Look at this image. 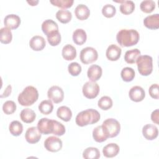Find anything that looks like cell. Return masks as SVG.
<instances>
[{"label":"cell","mask_w":159,"mask_h":159,"mask_svg":"<svg viewBox=\"0 0 159 159\" xmlns=\"http://www.w3.org/2000/svg\"><path fill=\"white\" fill-rule=\"evenodd\" d=\"M120 11L125 14L128 15L133 12L135 9V4L132 1H123L120 4Z\"/></svg>","instance_id":"cell-31"},{"label":"cell","mask_w":159,"mask_h":159,"mask_svg":"<svg viewBox=\"0 0 159 159\" xmlns=\"http://www.w3.org/2000/svg\"><path fill=\"white\" fill-rule=\"evenodd\" d=\"M99 112L94 109H88L79 112L75 118L76 124L80 127L98 122L100 119Z\"/></svg>","instance_id":"cell-2"},{"label":"cell","mask_w":159,"mask_h":159,"mask_svg":"<svg viewBox=\"0 0 159 159\" xmlns=\"http://www.w3.org/2000/svg\"><path fill=\"white\" fill-rule=\"evenodd\" d=\"M10 133L14 136H19L23 131V125L18 120L12 121L9 126Z\"/></svg>","instance_id":"cell-30"},{"label":"cell","mask_w":159,"mask_h":159,"mask_svg":"<svg viewBox=\"0 0 159 159\" xmlns=\"http://www.w3.org/2000/svg\"><path fill=\"white\" fill-rule=\"evenodd\" d=\"M98 105L99 107L101 109L106 111L112 107V100L110 97L107 96H104L99 99L98 102Z\"/></svg>","instance_id":"cell-36"},{"label":"cell","mask_w":159,"mask_h":159,"mask_svg":"<svg viewBox=\"0 0 159 159\" xmlns=\"http://www.w3.org/2000/svg\"><path fill=\"white\" fill-rule=\"evenodd\" d=\"M83 157L85 159H98L100 157V152L98 148L88 147L83 151Z\"/></svg>","instance_id":"cell-28"},{"label":"cell","mask_w":159,"mask_h":159,"mask_svg":"<svg viewBox=\"0 0 159 159\" xmlns=\"http://www.w3.org/2000/svg\"><path fill=\"white\" fill-rule=\"evenodd\" d=\"M102 126L109 138L116 137L120 130L119 122L114 118L106 119L102 122Z\"/></svg>","instance_id":"cell-5"},{"label":"cell","mask_w":159,"mask_h":159,"mask_svg":"<svg viewBox=\"0 0 159 159\" xmlns=\"http://www.w3.org/2000/svg\"><path fill=\"white\" fill-rule=\"evenodd\" d=\"M137 68L139 73L142 76H148L153 71L152 57L144 55L139 57L136 60Z\"/></svg>","instance_id":"cell-4"},{"label":"cell","mask_w":159,"mask_h":159,"mask_svg":"<svg viewBox=\"0 0 159 159\" xmlns=\"http://www.w3.org/2000/svg\"><path fill=\"white\" fill-rule=\"evenodd\" d=\"M155 2L152 0H144L140 4V9L145 13L152 12L155 9Z\"/></svg>","instance_id":"cell-35"},{"label":"cell","mask_w":159,"mask_h":159,"mask_svg":"<svg viewBox=\"0 0 159 159\" xmlns=\"http://www.w3.org/2000/svg\"><path fill=\"white\" fill-rule=\"evenodd\" d=\"M38 98L39 92L37 89L32 86H28L19 94L17 100L21 106H29L36 102Z\"/></svg>","instance_id":"cell-3"},{"label":"cell","mask_w":159,"mask_h":159,"mask_svg":"<svg viewBox=\"0 0 159 159\" xmlns=\"http://www.w3.org/2000/svg\"><path fill=\"white\" fill-rule=\"evenodd\" d=\"M47 37V40L50 45L52 46H57L61 42V35L59 31L56 32L48 36Z\"/></svg>","instance_id":"cell-42"},{"label":"cell","mask_w":159,"mask_h":159,"mask_svg":"<svg viewBox=\"0 0 159 159\" xmlns=\"http://www.w3.org/2000/svg\"><path fill=\"white\" fill-rule=\"evenodd\" d=\"M47 96L54 103H60L63 100L64 92L60 86H52L47 91Z\"/></svg>","instance_id":"cell-9"},{"label":"cell","mask_w":159,"mask_h":159,"mask_svg":"<svg viewBox=\"0 0 159 159\" xmlns=\"http://www.w3.org/2000/svg\"><path fill=\"white\" fill-rule=\"evenodd\" d=\"M121 48L115 44L110 45L106 52V55L108 60L111 61L117 60L121 55Z\"/></svg>","instance_id":"cell-16"},{"label":"cell","mask_w":159,"mask_h":159,"mask_svg":"<svg viewBox=\"0 0 159 159\" xmlns=\"http://www.w3.org/2000/svg\"><path fill=\"white\" fill-rule=\"evenodd\" d=\"M42 30L47 37L56 32H58V26L57 23L53 20L47 19L45 20L42 24Z\"/></svg>","instance_id":"cell-14"},{"label":"cell","mask_w":159,"mask_h":159,"mask_svg":"<svg viewBox=\"0 0 159 159\" xmlns=\"http://www.w3.org/2000/svg\"><path fill=\"white\" fill-rule=\"evenodd\" d=\"M27 2L30 6H36L39 3V1H27Z\"/></svg>","instance_id":"cell-46"},{"label":"cell","mask_w":159,"mask_h":159,"mask_svg":"<svg viewBox=\"0 0 159 159\" xmlns=\"http://www.w3.org/2000/svg\"><path fill=\"white\" fill-rule=\"evenodd\" d=\"M148 93L150 96L153 98L158 99L159 98V91H158V84L155 83L152 84L148 89Z\"/></svg>","instance_id":"cell-43"},{"label":"cell","mask_w":159,"mask_h":159,"mask_svg":"<svg viewBox=\"0 0 159 159\" xmlns=\"http://www.w3.org/2000/svg\"><path fill=\"white\" fill-rule=\"evenodd\" d=\"M139 56H140V51L139 49H131L126 51L124 55V60L127 63L132 64L136 62Z\"/></svg>","instance_id":"cell-27"},{"label":"cell","mask_w":159,"mask_h":159,"mask_svg":"<svg viewBox=\"0 0 159 159\" xmlns=\"http://www.w3.org/2000/svg\"><path fill=\"white\" fill-rule=\"evenodd\" d=\"M11 91H12V87H11V85H8V86L6 87V89H5V91H4V93L1 96V98H6V97L9 96V94H11Z\"/></svg>","instance_id":"cell-45"},{"label":"cell","mask_w":159,"mask_h":159,"mask_svg":"<svg viewBox=\"0 0 159 159\" xmlns=\"http://www.w3.org/2000/svg\"><path fill=\"white\" fill-rule=\"evenodd\" d=\"M98 53L96 50L91 47H87L83 48L80 54L81 61L84 64H89L97 60Z\"/></svg>","instance_id":"cell-6"},{"label":"cell","mask_w":159,"mask_h":159,"mask_svg":"<svg viewBox=\"0 0 159 159\" xmlns=\"http://www.w3.org/2000/svg\"><path fill=\"white\" fill-rule=\"evenodd\" d=\"M62 141L55 136H50L46 139L44 142L45 149L51 152H57L62 148Z\"/></svg>","instance_id":"cell-8"},{"label":"cell","mask_w":159,"mask_h":159,"mask_svg":"<svg viewBox=\"0 0 159 159\" xmlns=\"http://www.w3.org/2000/svg\"><path fill=\"white\" fill-rule=\"evenodd\" d=\"M16 110V104L13 101H7L2 105V111L6 114H12Z\"/></svg>","instance_id":"cell-38"},{"label":"cell","mask_w":159,"mask_h":159,"mask_svg":"<svg viewBox=\"0 0 159 159\" xmlns=\"http://www.w3.org/2000/svg\"><path fill=\"white\" fill-rule=\"evenodd\" d=\"M102 70L101 66L98 65H91L88 70L87 75L90 81H96L101 77Z\"/></svg>","instance_id":"cell-18"},{"label":"cell","mask_w":159,"mask_h":159,"mask_svg":"<svg viewBox=\"0 0 159 159\" xmlns=\"http://www.w3.org/2000/svg\"><path fill=\"white\" fill-rule=\"evenodd\" d=\"M53 109V105L50 100H43L39 105V111L44 114L48 115L50 114Z\"/></svg>","instance_id":"cell-33"},{"label":"cell","mask_w":159,"mask_h":159,"mask_svg":"<svg viewBox=\"0 0 159 159\" xmlns=\"http://www.w3.org/2000/svg\"><path fill=\"white\" fill-rule=\"evenodd\" d=\"M72 38L75 43L78 45H81L86 41L87 35L83 29H77L73 32Z\"/></svg>","instance_id":"cell-24"},{"label":"cell","mask_w":159,"mask_h":159,"mask_svg":"<svg viewBox=\"0 0 159 159\" xmlns=\"http://www.w3.org/2000/svg\"><path fill=\"white\" fill-rule=\"evenodd\" d=\"M129 96L132 101L134 102H140L144 99L145 93L141 86H134L130 88L129 92Z\"/></svg>","instance_id":"cell-12"},{"label":"cell","mask_w":159,"mask_h":159,"mask_svg":"<svg viewBox=\"0 0 159 159\" xmlns=\"http://www.w3.org/2000/svg\"><path fill=\"white\" fill-rule=\"evenodd\" d=\"M53 127V120L46 117L40 119L37 123V128L41 134H52Z\"/></svg>","instance_id":"cell-10"},{"label":"cell","mask_w":159,"mask_h":159,"mask_svg":"<svg viewBox=\"0 0 159 159\" xmlns=\"http://www.w3.org/2000/svg\"><path fill=\"white\" fill-rule=\"evenodd\" d=\"M12 34L10 29L4 27L0 30V41L4 44L9 43L12 41Z\"/></svg>","instance_id":"cell-32"},{"label":"cell","mask_w":159,"mask_h":159,"mask_svg":"<svg viewBox=\"0 0 159 159\" xmlns=\"http://www.w3.org/2000/svg\"><path fill=\"white\" fill-rule=\"evenodd\" d=\"M142 134L147 140H154L158 137V128L151 124H146L142 128Z\"/></svg>","instance_id":"cell-13"},{"label":"cell","mask_w":159,"mask_h":159,"mask_svg":"<svg viewBox=\"0 0 159 159\" xmlns=\"http://www.w3.org/2000/svg\"><path fill=\"white\" fill-rule=\"evenodd\" d=\"M143 24L149 29H158L159 28V14H155L147 16L143 20Z\"/></svg>","instance_id":"cell-19"},{"label":"cell","mask_w":159,"mask_h":159,"mask_svg":"<svg viewBox=\"0 0 159 159\" xmlns=\"http://www.w3.org/2000/svg\"><path fill=\"white\" fill-rule=\"evenodd\" d=\"M41 136V132L39 131L37 127H31L28 128L25 134L26 141L32 144L37 143L40 140Z\"/></svg>","instance_id":"cell-11"},{"label":"cell","mask_w":159,"mask_h":159,"mask_svg":"<svg viewBox=\"0 0 159 159\" xmlns=\"http://www.w3.org/2000/svg\"><path fill=\"white\" fill-rule=\"evenodd\" d=\"M151 119L156 124H158V109H157L151 114Z\"/></svg>","instance_id":"cell-44"},{"label":"cell","mask_w":159,"mask_h":159,"mask_svg":"<svg viewBox=\"0 0 159 159\" xmlns=\"http://www.w3.org/2000/svg\"><path fill=\"white\" fill-rule=\"evenodd\" d=\"M62 57L67 61L74 60L76 57V50L71 44H66L65 45L61 51Z\"/></svg>","instance_id":"cell-22"},{"label":"cell","mask_w":159,"mask_h":159,"mask_svg":"<svg viewBox=\"0 0 159 159\" xmlns=\"http://www.w3.org/2000/svg\"><path fill=\"white\" fill-rule=\"evenodd\" d=\"M69 73L73 76H77L81 72V66L77 62H72L68 66Z\"/></svg>","instance_id":"cell-40"},{"label":"cell","mask_w":159,"mask_h":159,"mask_svg":"<svg viewBox=\"0 0 159 159\" xmlns=\"http://www.w3.org/2000/svg\"><path fill=\"white\" fill-rule=\"evenodd\" d=\"M75 14L77 19L81 20L87 19L90 15V11L87 6L80 4H78L75 9Z\"/></svg>","instance_id":"cell-21"},{"label":"cell","mask_w":159,"mask_h":159,"mask_svg":"<svg viewBox=\"0 0 159 159\" xmlns=\"http://www.w3.org/2000/svg\"><path fill=\"white\" fill-rule=\"evenodd\" d=\"M20 24V19L19 16L14 14L7 15L4 19L5 27L10 29H17Z\"/></svg>","instance_id":"cell-15"},{"label":"cell","mask_w":159,"mask_h":159,"mask_svg":"<svg viewBox=\"0 0 159 159\" xmlns=\"http://www.w3.org/2000/svg\"><path fill=\"white\" fill-rule=\"evenodd\" d=\"M120 76L123 81L125 82L132 81L135 77V71L130 67H125L122 70Z\"/></svg>","instance_id":"cell-34"},{"label":"cell","mask_w":159,"mask_h":159,"mask_svg":"<svg viewBox=\"0 0 159 159\" xmlns=\"http://www.w3.org/2000/svg\"><path fill=\"white\" fill-rule=\"evenodd\" d=\"M93 137L96 142L99 143L106 141L107 139L109 138L102 125H98L93 129Z\"/></svg>","instance_id":"cell-23"},{"label":"cell","mask_w":159,"mask_h":159,"mask_svg":"<svg viewBox=\"0 0 159 159\" xmlns=\"http://www.w3.org/2000/svg\"><path fill=\"white\" fill-rule=\"evenodd\" d=\"M139 39V33L135 29H123L116 35V40L121 47L133 46L138 43Z\"/></svg>","instance_id":"cell-1"},{"label":"cell","mask_w":159,"mask_h":159,"mask_svg":"<svg viewBox=\"0 0 159 159\" xmlns=\"http://www.w3.org/2000/svg\"><path fill=\"white\" fill-rule=\"evenodd\" d=\"M57 115L58 118L65 122H68L70 120L72 117V112L71 109L65 106H60L57 111Z\"/></svg>","instance_id":"cell-25"},{"label":"cell","mask_w":159,"mask_h":159,"mask_svg":"<svg viewBox=\"0 0 159 159\" xmlns=\"http://www.w3.org/2000/svg\"><path fill=\"white\" fill-rule=\"evenodd\" d=\"M45 45V40L40 35H35L32 37L29 41L30 47L34 51H40L43 50Z\"/></svg>","instance_id":"cell-17"},{"label":"cell","mask_w":159,"mask_h":159,"mask_svg":"<svg viewBox=\"0 0 159 159\" xmlns=\"http://www.w3.org/2000/svg\"><path fill=\"white\" fill-rule=\"evenodd\" d=\"M82 91L86 98L94 99L98 96L99 93V86L96 81H89L83 86Z\"/></svg>","instance_id":"cell-7"},{"label":"cell","mask_w":159,"mask_h":159,"mask_svg":"<svg viewBox=\"0 0 159 159\" xmlns=\"http://www.w3.org/2000/svg\"><path fill=\"white\" fill-rule=\"evenodd\" d=\"M56 18L61 23L66 24L69 22L71 18V12L66 9L58 10L56 13Z\"/></svg>","instance_id":"cell-29"},{"label":"cell","mask_w":159,"mask_h":159,"mask_svg":"<svg viewBox=\"0 0 159 159\" xmlns=\"http://www.w3.org/2000/svg\"><path fill=\"white\" fill-rule=\"evenodd\" d=\"M119 150L120 148L117 144L115 143H110L104 147L102 153L105 157L112 158L118 154Z\"/></svg>","instance_id":"cell-20"},{"label":"cell","mask_w":159,"mask_h":159,"mask_svg":"<svg viewBox=\"0 0 159 159\" xmlns=\"http://www.w3.org/2000/svg\"><path fill=\"white\" fill-rule=\"evenodd\" d=\"M50 3L60 8L66 9L71 7L73 4V0H50Z\"/></svg>","instance_id":"cell-41"},{"label":"cell","mask_w":159,"mask_h":159,"mask_svg":"<svg viewBox=\"0 0 159 159\" xmlns=\"http://www.w3.org/2000/svg\"><path fill=\"white\" fill-rule=\"evenodd\" d=\"M20 119L25 123H32L36 118L35 112L29 108H25L21 111L20 113Z\"/></svg>","instance_id":"cell-26"},{"label":"cell","mask_w":159,"mask_h":159,"mask_svg":"<svg viewBox=\"0 0 159 159\" xmlns=\"http://www.w3.org/2000/svg\"><path fill=\"white\" fill-rule=\"evenodd\" d=\"M65 133V126L60 122L53 120V127L52 134L55 135L61 136Z\"/></svg>","instance_id":"cell-39"},{"label":"cell","mask_w":159,"mask_h":159,"mask_svg":"<svg viewBox=\"0 0 159 159\" xmlns=\"http://www.w3.org/2000/svg\"><path fill=\"white\" fill-rule=\"evenodd\" d=\"M116 12V9L114 6L111 4H107L104 5L102 8V14L107 18H111L114 16Z\"/></svg>","instance_id":"cell-37"}]
</instances>
